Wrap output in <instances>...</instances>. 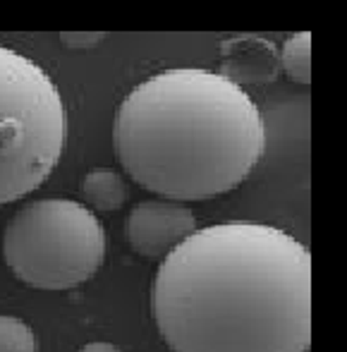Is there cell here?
<instances>
[{"label":"cell","mask_w":347,"mask_h":352,"mask_svg":"<svg viewBox=\"0 0 347 352\" xmlns=\"http://www.w3.org/2000/svg\"><path fill=\"white\" fill-rule=\"evenodd\" d=\"M197 230V216L185 201L146 199L132 206L125 221V235L139 256L163 259L185 237Z\"/></svg>","instance_id":"5"},{"label":"cell","mask_w":347,"mask_h":352,"mask_svg":"<svg viewBox=\"0 0 347 352\" xmlns=\"http://www.w3.org/2000/svg\"><path fill=\"white\" fill-rule=\"evenodd\" d=\"M67 146V108L41 65L0 46V206L43 185Z\"/></svg>","instance_id":"3"},{"label":"cell","mask_w":347,"mask_h":352,"mask_svg":"<svg viewBox=\"0 0 347 352\" xmlns=\"http://www.w3.org/2000/svg\"><path fill=\"white\" fill-rule=\"evenodd\" d=\"M0 352H36L32 326L19 316L0 314Z\"/></svg>","instance_id":"9"},{"label":"cell","mask_w":347,"mask_h":352,"mask_svg":"<svg viewBox=\"0 0 347 352\" xmlns=\"http://www.w3.org/2000/svg\"><path fill=\"white\" fill-rule=\"evenodd\" d=\"M280 67L292 82L311 84V34L297 32L282 43Z\"/></svg>","instance_id":"8"},{"label":"cell","mask_w":347,"mask_h":352,"mask_svg":"<svg viewBox=\"0 0 347 352\" xmlns=\"http://www.w3.org/2000/svg\"><path fill=\"white\" fill-rule=\"evenodd\" d=\"M108 237L96 211L74 199H36L10 218L8 269L38 290H72L101 271Z\"/></svg>","instance_id":"4"},{"label":"cell","mask_w":347,"mask_h":352,"mask_svg":"<svg viewBox=\"0 0 347 352\" xmlns=\"http://www.w3.org/2000/svg\"><path fill=\"white\" fill-rule=\"evenodd\" d=\"M266 125L227 74L172 67L139 82L113 118V151L144 190L206 201L240 187L259 166Z\"/></svg>","instance_id":"2"},{"label":"cell","mask_w":347,"mask_h":352,"mask_svg":"<svg viewBox=\"0 0 347 352\" xmlns=\"http://www.w3.org/2000/svg\"><path fill=\"white\" fill-rule=\"evenodd\" d=\"M151 311L172 352H306L311 254L264 223L197 228L163 256Z\"/></svg>","instance_id":"1"},{"label":"cell","mask_w":347,"mask_h":352,"mask_svg":"<svg viewBox=\"0 0 347 352\" xmlns=\"http://www.w3.org/2000/svg\"><path fill=\"white\" fill-rule=\"evenodd\" d=\"M223 67L230 79L240 82H271L280 67V53L261 36L230 38L223 46Z\"/></svg>","instance_id":"6"},{"label":"cell","mask_w":347,"mask_h":352,"mask_svg":"<svg viewBox=\"0 0 347 352\" xmlns=\"http://www.w3.org/2000/svg\"><path fill=\"white\" fill-rule=\"evenodd\" d=\"M77 352H120V348L113 343H106V340H93V343H87Z\"/></svg>","instance_id":"11"},{"label":"cell","mask_w":347,"mask_h":352,"mask_svg":"<svg viewBox=\"0 0 347 352\" xmlns=\"http://www.w3.org/2000/svg\"><path fill=\"white\" fill-rule=\"evenodd\" d=\"M103 38H106V34L101 32H63L60 34V41L65 43L69 48H89V46H96V43H101Z\"/></svg>","instance_id":"10"},{"label":"cell","mask_w":347,"mask_h":352,"mask_svg":"<svg viewBox=\"0 0 347 352\" xmlns=\"http://www.w3.org/2000/svg\"><path fill=\"white\" fill-rule=\"evenodd\" d=\"M127 182L113 168H93L82 180V197L87 206L96 213L120 211L127 201Z\"/></svg>","instance_id":"7"}]
</instances>
